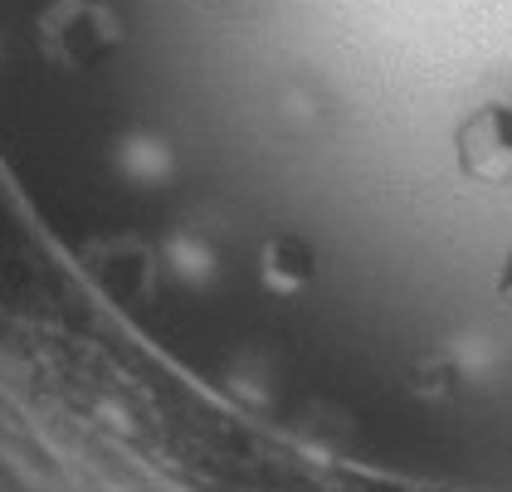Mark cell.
<instances>
[{"label": "cell", "instance_id": "cell-2", "mask_svg": "<svg viewBox=\"0 0 512 492\" xmlns=\"http://www.w3.org/2000/svg\"><path fill=\"white\" fill-rule=\"evenodd\" d=\"M313 278H317V249L303 234L283 229V234L264 239V249H259V283L274 298H298L303 288H313Z\"/></svg>", "mask_w": 512, "mask_h": 492}, {"label": "cell", "instance_id": "cell-3", "mask_svg": "<svg viewBox=\"0 0 512 492\" xmlns=\"http://www.w3.org/2000/svg\"><path fill=\"white\" fill-rule=\"evenodd\" d=\"M498 298L512 312V254H508V264H503V273H498Z\"/></svg>", "mask_w": 512, "mask_h": 492}, {"label": "cell", "instance_id": "cell-1", "mask_svg": "<svg viewBox=\"0 0 512 492\" xmlns=\"http://www.w3.org/2000/svg\"><path fill=\"white\" fill-rule=\"evenodd\" d=\"M454 152L473 186H512V103L473 108L454 132Z\"/></svg>", "mask_w": 512, "mask_h": 492}]
</instances>
